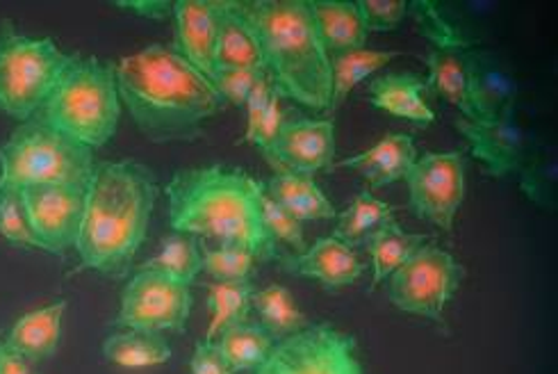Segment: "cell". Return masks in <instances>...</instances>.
<instances>
[{
	"label": "cell",
	"mask_w": 558,
	"mask_h": 374,
	"mask_svg": "<svg viewBox=\"0 0 558 374\" xmlns=\"http://www.w3.org/2000/svg\"><path fill=\"white\" fill-rule=\"evenodd\" d=\"M119 98L150 142H190L223 110L213 81L175 48L150 44L117 64Z\"/></svg>",
	"instance_id": "obj_1"
},
{
	"label": "cell",
	"mask_w": 558,
	"mask_h": 374,
	"mask_svg": "<svg viewBox=\"0 0 558 374\" xmlns=\"http://www.w3.org/2000/svg\"><path fill=\"white\" fill-rule=\"evenodd\" d=\"M167 198L175 233L238 244L258 261L276 256L278 242L263 221L265 188L246 171L219 165L179 171L167 185Z\"/></svg>",
	"instance_id": "obj_2"
},
{
	"label": "cell",
	"mask_w": 558,
	"mask_h": 374,
	"mask_svg": "<svg viewBox=\"0 0 558 374\" xmlns=\"http://www.w3.org/2000/svg\"><path fill=\"white\" fill-rule=\"evenodd\" d=\"M156 196L154 173L140 162H96L73 246L83 267L106 277L125 274L146 240Z\"/></svg>",
	"instance_id": "obj_3"
},
{
	"label": "cell",
	"mask_w": 558,
	"mask_h": 374,
	"mask_svg": "<svg viewBox=\"0 0 558 374\" xmlns=\"http://www.w3.org/2000/svg\"><path fill=\"white\" fill-rule=\"evenodd\" d=\"M238 10L256 35L276 94L311 110L331 108V58L319 39L311 3L251 0L238 3Z\"/></svg>",
	"instance_id": "obj_4"
},
{
	"label": "cell",
	"mask_w": 558,
	"mask_h": 374,
	"mask_svg": "<svg viewBox=\"0 0 558 374\" xmlns=\"http://www.w3.org/2000/svg\"><path fill=\"white\" fill-rule=\"evenodd\" d=\"M119 117L117 64L85 56H71L35 114L37 121L85 144L92 152L114 137Z\"/></svg>",
	"instance_id": "obj_5"
},
{
	"label": "cell",
	"mask_w": 558,
	"mask_h": 374,
	"mask_svg": "<svg viewBox=\"0 0 558 374\" xmlns=\"http://www.w3.org/2000/svg\"><path fill=\"white\" fill-rule=\"evenodd\" d=\"M94 152L46 123L21 121L5 144H0V190L81 188L94 173Z\"/></svg>",
	"instance_id": "obj_6"
},
{
	"label": "cell",
	"mask_w": 558,
	"mask_h": 374,
	"mask_svg": "<svg viewBox=\"0 0 558 374\" xmlns=\"http://www.w3.org/2000/svg\"><path fill=\"white\" fill-rule=\"evenodd\" d=\"M69 60L53 39L19 35L10 19L0 21V112L35 119Z\"/></svg>",
	"instance_id": "obj_7"
},
{
	"label": "cell",
	"mask_w": 558,
	"mask_h": 374,
	"mask_svg": "<svg viewBox=\"0 0 558 374\" xmlns=\"http://www.w3.org/2000/svg\"><path fill=\"white\" fill-rule=\"evenodd\" d=\"M388 279V299L392 306L440 322L447 302L463 281V267L445 249L424 244Z\"/></svg>",
	"instance_id": "obj_8"
},
{
	"label": "cell",
	"mask_w": 558,
	"mask_h": 374,
	"mask_svg": "<svg viewBox=\"0 0 558 374\" xmlns=\"http://www.w3.org/2000/svg\"><path fill=\"white\" fill-rule=\"evenodd\" d=\"M256 374H363L356 340L331 324H313L278 340Z\"/></svg>",
	"instance_id": "obj_9"
},
{
	"label": "cell",
	"mask_w": 558,
	"mask_h": 374,
	"mask_svg": "<svg viewBox=\"0 0 558 374\" xmlns=\"http://www.w3.org/2000/svg\"><path fill=\"white\" fill-rule=\"evenodd\" d=\"M192 311L187 283L156 269H140L125 283L117 324L131 331H183Z\"/></svg>",
	"instance_id": "obj_10"
},
{
	"label": "cell",
	"mask_w": 558,
	"mask_h": 374,
	"mask_svg": "<svg viewBox=\"0 0 558 374\" xmlns=\"http://www.w3.org/2000/svg\"><path fill=\"white\" fill-rule=\"evenodd\" d=\"M413 215L453 231V219L465 198V160L459 152L426 154L405 173Z\"/></svg>",
	"instance_id": "obj_11"
},
{
	"label": "cell",
	"mask_w": 558,
	"mask_h": 374,
	"mask_svg": "<svg viewBox=\"0 0 558 374\" xmlns=\"http://www.w3.org/2000/svg\"><path fill=\"white\" fill-rule=\"evenodd\" d=\"M85 192L81 188H28L21 190V204L39 249L64 254L75 246L85 213Z\"/></svg>",
	"instance_id": "obj_12"
},
{
	"label": "cell",
	"mask_w": 558,
	"mask_h": 374,
	"mask_svg": "<svg viewBox=\"0 0 558 374\" xmlns=\"http://www.w3.org/2000/svg\"><path fill=\"white\" fill-rule=\"evenodd\" d=\"M263 154L276 173H296V177L313 179V173L331 169L333 165L336 123L331 119H286L276 140Z\"/></svg>",
	"instance_id": "obj_13"
},
{
	"label": "cell",
	"mask_w": 558,
	"mask_h": 374,
	"mask_svg": "<svg viewBox=\"0 0 558 374\" xmlns=\"http://www.w3.org/2000/svg\"><path fill=\"white\" fill-rule=\"evenodd\" d=\"M456 129L470 142L474 158L484 162L486 171L495 179L520 169L531 158L529 133L518 123L513 108L493 119H459Z\"/></svg>",
	"instance_id": "obj_14"
},
{
	"label": "cell",
	"mask_w": 558,
	"mask_h": 374,
	"mask_svg": "<svg viewBox=\"0 0 558 374\" xmlns=\"http://www.w3.org/2000/svg\"><path fill=\"white\" fill-rule=\"evenodd\" d=\"M223 0H175V51L208 81L215 79V51Z\"/></svg>",
	"instance_id": "obj_15"
},
{
	"label": "cell",
	"mask_w": 558,
	"mask_h": 374,
	"mask_svg": "<svg viewBox=\"0 0 558 374\" xmlns=\"http://www.w3.org/2000/svg\"><path fill=\"white\" fill-rule=\"evenodd\" d=\"M426 64L428 81L424 87L459 108L468 121H476V58L468 46L430 48Z\"/></svg>",
	"instance_id": "obj_16"
},
{
	"label": "cell",
	"mask_w": 558,
	"mask_h": 374,
	"mask_svg": "<svg viewBox=\"0 0 558 374\" xmlns=\"http://www.w3.org/2000/svg\"><path fill=\"white\" fill-rule=\"evenodd\" d=\"M283 269L315 279L326 290H338L356 283L363 277L365 265L351 244L338 238H322L303 254L286 256Z\"/></svg>",
	"instance_id": "obj_17"
},
{
	"label": "cell",
	"mask_w": 558,
	"mask_h": 374,
	"mask_svg": "<svg viewBox=\"0 0 558 374\" xmlns=\"http://www.w3.org/2000/svg\"><path fill=\"white\" fill-rule=\"evenodd\" d=\"M415 160L417 152L413 137L403 133H390L378 144H374L369 152L340 160L338 167H347L361 173V177L376 190L405 179V173L411 171Z\"/></svg>",
	"instance_id": "obj_18"
},
{
	"label": "cell",
	"mask_w": 558,
	"mask_h": 374,
	"mask_svg": "<svg viewBox=\"0 0 558 374\" xmlns=\"http://www.w3.org/2000/svg\"><path fill=\"white\" fill-rule=\"evenodd\" d=\"M66 302L50 304L16 319L5 345L28 363H41L53 357L60 347L62 317Z\"/></svg>",
	"instance_id": "obj_19"
},
{
	"label": "cell",
	"mask_w": 558,
	"mask_h": 374,
	"mask_svg": "<svg viewBox=\"0 0 558 374\" xmlns=\"http://www.w3.org/2000/svg\"><path fill=\"white\" fill-rule=\"evenodd\" d=\"M311 12L328 58L365 46L367 28L356 3H349V0H313Z\"/></svg>",
	"instance_id": "obj_20"
},
{
	"label": "cell",
	"mask_w": 558,
	"mask_h": 374,
	"mask_svg": "<svg viewBox=\"0 0 558 374\" xmlns=\"http://www.w3.org/2000/svg\"><path fill=\"white\" fill-rule=\"evenodd\" d=\"M424 81L413 73H388L369 83V98L378 110L409 119L417 126H428L436 121V112L424 101Z\"/></svg>",
	"instance_id": "obj_21"
},
{
	"label": "cell",
	"mask_w": 558,
	"mask_h": 374,
	"mask_svg": "<svg viewBox=\"0 0 558 374\" xmlns=\"http://www.w3.org/2000/svg\"><path fill=\"white\" fill-rule=\"evenodd\" d=\"M248 67H265L260 46L256 35L248 28V23L238 10V3L223 0L219 35H217V51H215V73L221 69H248Z\"/></svg>",
	"instance_id": "obj_22"
},
{
	"label": "cell",
	"mask_w": 558,
	"mask_h": 374,
	"mask_svg": "<svg viewBox=\"0 0 558 374\" xmlns=\"http://www.w3.org/2000/svg\"><path fill=\"white\" fill-rule=\"evenodd\" d=\"M267 196L286 208L299 221L306 219H333L336 206L328 202L319 185L308 177H296V173H276L265 188Z\"/></svg>",
	"instance_id": "obj_23"
},
{
	"label": "cell",
	"mask_w": 558,
	"mask_h": 374,
	"mask_svg": "<svg viewBox=\"0 0 558 374\" xmlns=\"http://www.w3.org/2000/svg\"><path fill=\"white\" fill-rule=\"evenodd\" d=\"M426 242V236L405 233L395 219L380 224L365 238V249L372 256L374 267V283L372 288H378L384 283L390 274L409 261L417 249H422Z\"/></svg>",
	"instance_id": "obj_24"
},
{
	"label": "cell",
	"mask_w": 558,
	"mask_h": 374,
	"mask_svg": "<svg viewBox=\"0 0 558 374\" xmlns=\"http://www.w3.org/2000/svg\"><path fill=\"white\" fill-rule=\"evenodd\" d=\"M251 309H256L260 327L274 338L283 340L308 327V319L296 306V299L283 286H267L251 297Z\"/></svg>",
	"instance_id": "obj_25"
},
{
	"label": "cell",
	"mask_w": 558,
	"mask_h": 374,
	"mask_svg": "<svg viewBox=\"0 0 558 374\" xmlns=\"http://www.w3.org/2000/svg\"><path fill=\"white\" fill-rule=\"evenodd\" d=\"M217 338L219 340H215V345L226 359V363L233 367V372L258 370L276 345V340L260 327V324L251 322L235 324V327L226 329Z\"/></svg>",
	"instance_id": "obj_26"
},
{
	"label": "cell",
	"mask_w": 558,
	"mask_h": 374,
	"mask_svg": "<svg viewBox=\"0 0 558 374\" xmlns=\"http://www.w3.org/2000/svg\"><path fill=\"white\" fill-rule=\"evenodd\" d=\"M104 357L108 363L121 367H154L171 359V347L160 334L125 329L106 338Z\"/></svg>",
	"instance_id": "obj_27"
},
{
	"label": "cell",
	"mask_w": 558,
	"mask_h": 374,
	"mask_svg": "<svg viewBox=\"0 0 558 374\" xmlns=\"http://www.w3.org/2000/svg\"><path fill=\"white\" fill-rule=\"evenodd\" d=\"M253 292L256 290H253L251 279L208 283V309H210V327L206 334L208 342H215L219 334L248 319Z\"/></svg>",
	"instance_id": "obj_28"
},
{
	"label": "cell",
	"mask_w": 558,
	"mask_h": 374,
	"mask_svg": "<svg viewBox=\"0 0 558 374\" xmlns=\"http://www.w3.org/2000/svg\"><path fill=\"white\" fill-rule=\"evenodd\" d=\"M397 51H369V48H356V51H347L331 58V76H333V104L331 108H340L351 89L361 81L369 79L372 73L388 67Z\"/></svg>",
	"instance_id": "obj_29"
},
{
	"label": "cell",
	"mask_w": 558,
	"mask_h": 374,
	"mask_svg": "<svg viewBox=\"0 0 558 374\" xmlns=\"http://www.w3.org/2000/svg\"><path fill=\"white\" fill-rule=\"evenodd\" d=\"M390 219H395V208L390 204L380 202L372 192H361L349 204V208L340 213L333 238L353 246L356 242L365 240L374 229H378L380 224H386Z\"/></svg>",
	"instance_id": "obj_30"
},
{
	"label": "cell",
	"mask_w": 558,
	"mask_h": 374,
	"mask_svg": "<svg viewBox=\"0 0 558 374\" xmlns=\"http://www.w3.org/2000/svg\"><path fill=\"white\" fill-rule=\"evenodd\" d=\"M142 269H156V272L169 274V277L190 286L203 272L201 246L194 236L173 233L162 240L160 254L150 258L148 263H144Z\"/></svg>",
	"instance_id": "obj_31"
},
{
	"label": "cell",
	"mask_w": 558,
	"mask_h": 374,
	"mask_svg": "<svg viewBox=\"0 0 558 374\" xmlns=\"http://www.w3.org/2000/svg\"><path fill=\"white\" fill-rule=\"evenodd\" d=\"M203 272L210 274L215 281H240L251 279V269L258 263L256 254L238 244L203 246Z\"/></svg>",
	"instance_id": "obj_32"
},
{
	"label": "cell",
	"mask_w": 558,
	"mask_h": 374,
	"mask_svg": "<svg viewBox=\"0 0 558 374\" xmlns=\"http://www.w3.org/2000/svg\"><path fill=\"white\" fill-rule=\"evenodd\" d=\"M0 236L19 246H35L39 249L25 208L21 204V194L14 190H0Z\"/></svg>",
	"instance_id": "obj_33"
},
{
	"label": "cell",
	"mask_w": 558,
	"mask_h": 374,
	"mask_svg": "<svg viewBox=\"0 0 558 374\" xmlns=\"http://www.w3.org/2000/svg\"><path fill=\"white\" fill-rule=\"evenodd\" d=\"M263 221L267 231L276 242H286L290 244L296 254H303L308 249L306 236H303V227L296 217H292L286 208L278 206L274 198L267 196L263 198Z\"/></svg>",
	"instance_id": "obj_34"
},
{
	"label": "cell",
	"mask_w": 558,
	"mask_h": 374,
	"mask_svg": "<svg viewBox=\"0 0 558 374\" xmlns=\"http://www.w3.org/2000/svg\"><path fill=\"white\" fill-rule=\"evenodd\" d=\"M522 190L541 206H551L556 190V160L554 156L529 158L522 173Z\"/></svg>",
	"instance_id": "obj_35"
},
{
	"label": "cell",
	"mask_w": 558,
	"mask_h": 374,
	"mask_svg": "<svg viewBox=\"0 0 558 374\" xmlns=\"http://www.w3.org/2000/svg\"><path fill=\"white\" fill-rule=\"evenodd\" d=\"M265 67H248V69H221L215 73L213 85L217 87L223 104L244 106L251 89L265 76Z\"/></svg>",
	"instance_id": "obj_36"
},
{
	"label": "cell",
	"mask_w": 558,
	"mask_h": 374,
	"mask_svg": "<svg viewBox=\"0 0 558 374\" xmlns=\"http://www.w3.org/2000/svg\"><path fill=\"white\" fill-rule=\"evenodd\" d=\"M413 16L420 26V33L434 44V48L440 46H470L459 28H453L451 23L436 10L434 3H413L411 5Z\"/></svg>",
	"instance_id": "obj_37"
},
{
	"label": "cell",
	"mask_w": 558,
	"mask_h": 374,
	"mask_svg": "<svg viewBox=\"0 0 558 374\" xmlns=\"http://www.w3.org/2000/svg\"><path fill=\"white\" fill-rule=\"evenodd\" d=\"M367 33L369 31H395L409 12V3L401 0H359L356 3Z\"/></svg>",
	"instance_id": "obj_38"
},
{
	"label": "cell",
	"mask_w": 558,
	"mask_h": 374,
	"mask_svg": "<svg viewBox=\"0 0 558 374\" xmlns=\"http://www.w3.org/2000/svg\"><path fill=\"white\" fill-rule=\"evenodd\" d=\"M274 94H276V89L271 85V79L265 73V76L256 83V87L251 89L246 104H244L246 106V135H244L246 142L251 140V135L256 133V129L260 126V121H263V117H265V112L269 108V101H271Z\"/></svg>",
	"instance_id": "obj_39"
},
{
	"label": "cell",
	"mask_w": 558,
	"mask_h": 374,
	"mask_svg": "<svg viewBox=\"0 0 558 374\" xmlns=\"http://www.w3.org/2000/svg\"><path fill=\"white\" fill-rule=\"evenodd\" d=\"M192 374H235L233 367L226 363L215 342H196L194 354L190 359Z\"/></svg>",
	"instance_id": "obj_40"
},
{
	"label": "cell",
	"mask_w": 558,
	"mask_h": 374,
	"mask_svg": "<svg viewBox=\"0 0 558 374\" xmlns=\"http://www.w3.org/2000/svg\"><path fill=\"white\" fill-rule=\"evenodd\" d=\"M286 121V114H283V108H281V96L274 94L271 101H269V108L260 121V126L256 129V133L251 135L248 144H256L260 152H265V148L276 140L278 131H281Z\"/></svg>",
	"instance_id": "obj_41"
},
{
	"label": "cell",
	"mask_w": 558,
	"mask_h": 374,
	"mask_svg": "<svg viewBox=\"0 0 558 374\" xmlns=\"http://www.w3.org/2000/svg\"><path fill=\"white\" fill-rule=\"evenodd\" d=\"M114 5L125 12H133L146 19H156V21H165L173 16V3H167V0H119Z\"/></svg>",
	"instance_id": "obj_42"
},
{
	"label": "cell",
	"mask_w": 558,
	"mask_h": 374,
	"mask_svg": "<svg viewBox=\"0 0 558 374\" xmlns=\"http://www.w3.org/2000/svg\"><path fill=\"white\" fill-rule=\"evenodd\" d=\"M0 374H31L28 361L19 357L5 342H0Z\"/></svg>",
	"instance_id": "obj_43"
}]
</instances>
